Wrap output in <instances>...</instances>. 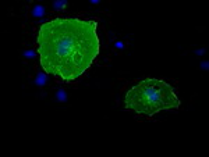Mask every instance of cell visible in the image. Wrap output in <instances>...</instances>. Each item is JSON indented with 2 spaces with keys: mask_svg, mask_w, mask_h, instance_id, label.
<instances>
[{
  "mask_svg": "<svg viewBox=\"0 0 209 157\" xmlns=\"http://www.w3.org/2000/svg\"><path fill=\"white\" fill-rule=\"evenodd\" d=\"M101 49L98 24L80 17H57L40 25L36 52L40 67L61 82H74L96 60Z\"/></svg>",
  "mask_w": 209,
  "mask_h": 157,
  "instance_id": "6da1fadb",
  "label": "cell"
},
{
  "mask_svg": "<svg viewBox=\"0 0 209 157\" xmlns=\"http://www.w3.org/2000/svg\"><path fill=\"white\" fill-rule=\"evenodd\" d=\"M124 103L127 110L152 117L162 110L177 109L180 106V99L166 81L146 78L127 90Z\"/></svg>",
  "mask_w": 209,
  "mask_h": 157,
  "instance_id": "7a4b0ae2",
  "label": "cell"
},
{
  "mask_svg": "<svg viewBox=\"0 0 209 157\" xmlns=\"http://www.w3.org/2000/svg\"><path fill=\"white\" fill-rule=\"evenodd\" d=\"M31 14H32V17H42L45 14V7L42 6V4H35L32 7V11H31Z\"/></svg>",
  "mask_w": 209,
  "mask_h": 157,
  "instance_id": "3957f363",
  "label": "cell"
},
{
  "mask_svg": "<svg viewBox=\"0 0 209 157\" xmlns=\"http://www.w3.org/2000/svg\"><path fill=\"white\" fill-rule=\"evenodd\" d=\"M56 99L59 101H61V103H64L66 100H67V95H66V92L63 90V89H59L56 92Z\"/></svg>",
  "mask_w": 209,
  "mask_h": 157,
  "instance_id": "277c9868",
  "label": "cell"
},
{
  "mask_svg": "<svg viewBox=\"0 0 209 157\" xmlns=\"http://www.w3.org/2000/svg\"><path fill=\"white\" fill-rule=\"evenodd\" d=\"M46 79H48V78H46L45 74H38V77H36V79H35V84L42 86V85L46 84Z\"/></svg>",
  "mask_w": 209,
  "mask_h": 157,
  "instance_id": "5b68a950",
  "label": "cell"
},
{
  "mask_svg": "<svg viewBox=\"0 0 209 157\" xmlns=\"http://www.w3.org/2000/svg\"><path fill=\"white\" fill-rule=\"evenodd\" d=\"M67 6V1H54L53 3V8L54 10H63Z\"/></svg>",
  "mask_w": 209,
  "mask_h": 157,
  "instance_id": "8992f818",
  "label": "cell"
},
{
  "mask_svg": "<svg viewBox=\"0 0 209 157\" xmlns=\"http://www.w3.org/2000/svg\"><path fill=\"white\" fill-rule=\"evenodd\" d=\"M114 46H116L117 49H120V50H123V49L125 47V44L121 42V40H117V42H114Z\"/></svg>",
  "mask_w": 209,
  "mask_h": 157,
  "instance_id": "52a82bcc",
  "label": "cell"
},
{
  "mask_svg": "<svg viewBox=\"0 0 209 157\" xmlns=\"http://www.w3.org/2000/svg\"><path fill=\"white\" fill-rule=\"evenodd\" d=\"M35 56V53L31 52V50H28V52H25V57H28V59H32V57Z\"/></svg>",
  "mask_w": 209,
  "mask_h": 157,
  "instance_id": "ba28073f",
  "label": "cell"
},
{
  "mask_svg": "<svg viewBox=\"0 0 209 157\" xmlns=\"http://www.w3.org/2000/svg\"><path fill=\"white\" fill-rule=\"evenodd\" d=\"M202 70H208V63H202Z\"/></svg>",
  "mask_w": 209,
  "mask_h": 157,
  "instance_id": "9c48e42d",
  "label": "cell"
}]
</instances>
